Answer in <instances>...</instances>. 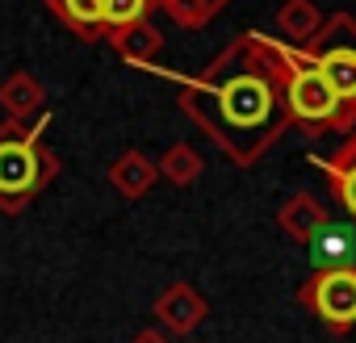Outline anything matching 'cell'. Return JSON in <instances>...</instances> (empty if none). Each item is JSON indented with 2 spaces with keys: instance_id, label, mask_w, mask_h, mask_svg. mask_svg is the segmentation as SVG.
<instances>
[{
  "instance_id": "cell-10",
  "label": "cell",
  "mask_w": 356,
  "mask_h": 343,
  "mask_svg": "<svg viewBox=\"0 0 356 343\" xmlns=\"http://www.w3.org/2000/svg\"><path fill=\"white\" fill-rule=\"evenodd\" d=\"M0 109H5V117H13V122H30V117L47 113V88H42V80L30 76V72L5 76V84H0Z\"/></svg>"
},
{
  "instance_id": "cell-5",
  "label": "cell",
  "mask_w": 356,
  "mask_h": 343,
  "mask_svg": "<svg viewBox=\"0 0 356 343\" xmlns=\"http://www.w3.org/2000/svg\"><path fill=\"white\" fill-rule=\"evenodd\" d=\"M298 301L335 335H348L356 326V268H318L302 289Z\"/></svg>"
},
{
  "instance_id": "cell-11",
  "label": "cell",
  "mask_w": 356,
  "mask_h": 343,
  "mask_svg": "<svg viewBox=\"0 0 356 343\" xmlns=\"http://www.w3.org/2000/svg\"><path fill=\"white\" fill-rule=\"evenodd\" d=\"M47 9L84 42H101L105 38V22H101V0H47Z\"/></svg>"
},
{
  "instance_id": "cell-14",
  "label": "cell",
  "mask_w": 356,
  "mask_h": 343,
  "mask_svg": "<svg viewBox=\"0 0 356 343\" xmlns=\"http://www.w3.org/2000/svg\"><path fill=\"white\" fill-rule=\"evenodd\" d=\"M231 0H155V9H163L181 30H206Z\"/></svg>"
},
{
  "instance_id": "cell-13",
  "label": "cell",
  "mask_w": 356,
  "mask_h": 343,
  "mask_svg": "<svg viewBox=\"0 0 356 343\" xmlns=\"http://www.w3.org/2000/svg\"><path fill=\"white\" fill-rule=\"evenodd\" d=\"M323 13H318V5L314 0H281V9H277V30L289 38V42H298V47H306L318 30H323Z\"/></svg>"
},
{
  "instance_id": "cell-15",
  "label": "cell",
  "mask_w": 356,
  "mask_h": 343,
  "mask_svg": "<svg viewBox=\"0 0 356 343\" xmlns=\"http://www.w3.org/2000/svg\"><path fill=\"white\" fill-rule=\"evenodd\" d=\"M306 247H310V256L318 260V268H348V264H352V235H348L339 222H327Z\"/></svg>"
},
{
  "instance_id": "cell-9",
  "label": "cell",
  "mask_w": 356,
  "mask_h": 343,
  "mask_svg": "<svg viewBox=\"0 0 356 343\" xmlns=\"http://www.w3.org/2000/svg\"><path fill=\"white\" fill-rule=\"evenodd\" d=\"M105 38H109V47L118 51V59L130 63V67H155L159 55H163V34H159L151 22H134V26L109 30Z\"/></svg>"
},
{
  "instance_id": "cell-16",
  "label": "cell",
  "mask_w": 356,
  "mask_h": 343,
  "mask_svg": "<svg viewBox=\"0 0 356 343\" xmlns=\"http://www.w3.org/2000/svg\"><path fill=\"white\" fill-rule=\"evenodd\" d=\"M151 9H155V0H101L105 34L109 30H122V26H134V22H147Z\"/></svg>"
},
{
  "instance_id": "cell-7",
  "label": "cell",
  "mask_w": 356,
  "mask_h": 343,
  "mask_svg": "<svg viewBox=\"0 0 356 343\" xmlns=\"http://www.w3.org/2000/svg\"><path fill=\"white\" fill-rule=\"evenodd\" d=\"M331 222V214H327V206L314 197V193H289L285 201H281V210H277V226L293 239V243H310L323 226Z\"/></svg>"
},
{
  "instance_id": "cell-4",
  "label": "cell",
  "mask_w": 356,
  "mask_h": 343,
  "mask_svg": "<svg viewBox=\"0 0 356 343\" xmlns=\"http://www.w3.org/2000/svg\"><path fill=\"white\" fill-rule=\"evenodd\" d=\"M298 55L318 67V76H323V80L331 84V92L339 97L348 122L356 126V17H352V13L327 17L323 30H318Z\"/></svg>"
},
{
  "instance_id": "cell-8",
  "label": "cell",
  "mask_w": 356,
  "mask_h": 343,
  "mask_svg": "<svg viewBox=\"0 0 356 343\" xmlns=\"http://www.w3.org/2000/svg\"><path fill=\"white\" fill-rule=\"evenodd\" d=\"M159 181V172H155V159H147L143 151H122L113 163H109V185L122 201H143Z\"/></svg>"
},
{
  "instance_id": "cell-17",
  "label": "cell",
  "mask_w": 356,
  "mask_h": 343,
  "mask_svg": "<svg viewBox=\"0 0 356 343\" xmlns=\"http://www.w3.org/2000/svg\"><path fill=\"white\" fill-rule=\"evenodd\" d=\"M323 172L331 176V193L339 197V206H343V214L356 222V163H339V167H331V163H323Z\"/></svg>"
},
{
  "instance_id": "cell-18",
  "label": "cell",
  "mask_w": 356,
  "mask_h": 343,
  "mask_svg": "<svg viewBox=\"0 0 356 343\" xmlns=\"http://www.w3.org/2000/svg\"><path fill=\"white\" fill-rule=\"evenodd\" d=\"M130 343H172V339H168L163 331H155V326H147V331H138V335H134Z\"/></svg>"
},
{
  "instance_id": "cell-2",
  "label": "cell",
  "mask_w": 356,
  "mask_h": 343,
  "mask_svg": "<svg viewBox=\"0 0 356 343\" xmlns=\"http://www.w3.org/2000/svg\"><path fill=\"white\" fill-rule=\"evenodd\" d=\"M51 126V113H38L34 122H0V210L22 214L59 172L63 159L42 142Z\"/></svg>"
},
{
  "instance_id": "cell-3",
  "label": "cell",
  "mask_w": 356,
  "mask_h": 343,
  "mask_svg": "<svg viewBox=\"0 0 356 343\" xmlns=\"http://www.w3.org/2000/svg\"><path fill=\"white\" fill-rule=\"evenodd\" d=\"M285 113H289V126H298L310 138L331 134V130H352V122H348L339 97L331 92V84L293 47L285 55Z\"/></svg>"
},
{
  "instance_id": "cell-12",
  "label": "cell",
  "mask_w": 356,
  "mask_h": 343,
  "mask_svg": "<svg viewBox=\"0 0 356 343\" xmlns=\"http://www.w3.org/2000/svg\"><path fill=\"white\" fill-rule=\"evenodd\" d=\"M155 172H159V176H163L168 185H176V189H189V185H197V181H202L206 159H202V151H197L193 142H172V147L159 155Z\"/></svg>"
},
{
  "instance_id": "cell-1",
  "label": "cell",
  "mask_w": 356,
  "mask_h": 343,
  "mask_svg": "<svg viewBox=\"0 0 356 343\" xmlns=\"http://www.w3.org/2000/svg\"><path fill=\"white\" fill-rule=\"evenodd\" d=\"M285 42L243 34L227 42L202 76H193L176 105L202 126L235 167H252L289 130L285 113Z\"/></svg>"
},
{
  "instance_id": "cell-6",
  "label": "cell",
  "mask_w": 356,
  "mask_h": 343,
  "mask_svg": "<svg viewBox=\"0 0 356 343\" xmlns=\"http://www.w3.org/2000/svg\"><path fill=\"white\" fill-rule=\"evenodd\" d=\"M151 314H155V322L163 326L168 339H181V335H193V331L210 318V301H206V293H202L197 285L172 281V285L155 297Z\"/></svg>"
}]
</instances>
